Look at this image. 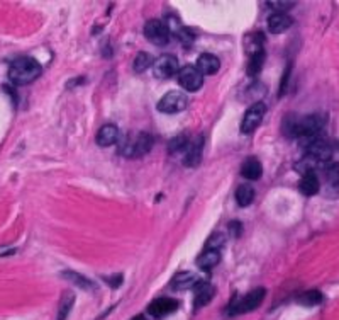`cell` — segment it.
<instances>
[{"instance_id": "cell-1", "label": "cell", "mask_w": 339, "mask_h": 320, "mask_svg": "<svg viewBox=\"0 0 339 320\" xmlns=\"http://www.w3.org/2000/svg\"><path fill=\"white\" fill-rule=\"evenodd\" d=\"M43 74V66L31 56H20L9 66V80L14 85H28Z\"/></svg>"}, {"instance_id": "cell-2", "label": "cell", "mask_w": 339, "mask_h": 320, "mask_svg": "<svg viewBox=\"0 0 339 320\" xmlns=\"http://www.w3.org/2000/svg\"><path fill=\"white\" fill-rule=\"evenodd\" d=\"M265 295H267V290H265V288H256V290L249 291L248 295L232 300V303L227 308V313L229 315H241V313L256 310V308L263 303Z\"/></svg>"}, {"instance_id": "cell-3", "label": "cell", "mask_w": 339, "mask_h": 320, "mask_svg": "<svg viewBox=\"0 0 339 320\" xmlns=\"http://www.w3.org/2000/svg\"><path fill=\"white\" fill-rule=\"evenodd\" d=\"M151 147H153V136L149 133H138V136H134L124 143L121 152L124 157L138 158L146 155L151 150Z\"/></svg>"}, {"instance_id": "cell-4", "label": "cell", "mask_w": 339, "mask_h": 320, "mask_svg": "<svg viewBox=\"0 0 339 320\" xmlns=\"http://www.w3.org/2000/svg\"><path fill=\"white\" fill-rule=\"evenodd\" d=\"M187 104H189V99H187L185 94L171 90V92H166V94L160 99L158 109L161 112H166V115H175V112L184 111Z\"/></svg>"}, {"instance_id": "cell-5", "label": "cell", "mask_w": 339, "mask_h": 320, "mask_svg": "<svg viewBox=\"0 0 339 320\" xmlns=\"http://www.w3.org/2000/svg\"><path fill=\"white\" fill-rule=\"evenodd\" d=\"M265 112H267V106H265L263 102H256V104H253L251 107H249L241 121L243 135H251V133L262 125Z\"/></svg>"}, {"instance_id": "cell-6", "label": "cell", "mask_w": 339, "mask_h": 320, "mask_svg": "<svg viewBox=\"0 0 339 320\" xmlns=\"http://www.w3.org/2000/svg\"><path fill=\"white\" fill-rule=\"evenodd\" d=\"M144 36L156 46H165L170 39V31L160 19H151L144 26Z\"/></svg>"}, {"instance_id": "cell-7", "label": "cell", "mask_w": 339, "mask_h": 320, "mask_svg": "<svg viewBox=\"0 0 339 320\" xmlns=\"http://www.w3.org/2000/svg\"><path fill=\"white\" fill-rule=\"evenodd\" d=\"M178 72V60L173 55H161L160 58L154 60L153 63V74L156 79L166 80L171 79Z\"/></svg>"}, {"instance_id": "cell-8", "label": "cell", "mask_w": 339, "mask_h": 320, "mask_svg": "<svg viewBox=\"0 0 339 320\" xmlns=\"http://www.w3.org/2000/svg\"><path fill=\"white\" fill-rule=\"evenodd\" d=\"M178 84L184 87L185 90L195 92L199 90L203 84V75L195 68V65H185L184 68L178 72Z\"/></svg>"}, {"instance_id": "cell-9", "label": "cell", "mask_w": 339, "mask_h": 320, "mask_svg": "<svg viewBox=\"0 0 339 320\" xmlns=\"http://www.w3.org/2000/svg\"><path fill=\"white\" fill-rule=\"evenodd\" d=\"M324 125H326V118L322 115H310V116L300 118L299 138H309V136L321 135Z\"/></svg>"}, {"instance_id": "cell-10", "label": "cell", "mask_w": 339, "mask_h": 320, "mask_svg": "<svg viewBox=\"0 0 339 320\" xmlns=\"http://www.w3.org/2000/svg\"><path fill=\"white\" fill-rule=\"evenodd\" d=\"M178 308V302L173 300V298H156L154 302L149 303L148 307V313L153 315L154 318H165L171 315L173 312H176Z\"/></svg>"}, {"instance_id": "cell-11", "label": "cell", "mask_w": 339, "mask_h": 320, "mask_svg": "<svg viewBox=\"0 0 339 320\" xmlns=\"http://www.w3.org/2000/svg\"><path fill=\"white\" fill-rule=\"evenodd\" d=\"M202 150H203V138L199 136L197 140H194L192 143H189L185 150V158L184 164L187 167H197L202 160Z\"/></svg>"}, {"instance_id": "cell-12", "label": "cell", "mask_w": 339, "mask_h": 320, "mask_svg": "<svg viewBox=\"0 0 339 320\" xmlns=\"http://www.w3.org/2000/svg\"><path fill=\"white\" fill-rule=\"evenodd\" d=\"M195 68L199 70L202 75H214L221 68V61H219L217 56H214L211 53H203L199 56V60H197Z\"/></svg>"}, {"instance_id": "cell-13", "label": "cell", "mask_w": 339, "mask_h": 320, "mask_svg": "<svg viewBox=\"0 0 339 320\" xmlns=\"http://www.w3.org/2000/svg\"><path fill=\"white\" fill-rule=\"evenodd\" d=\"M292 22H294V20H292L290 15H286L283 12H276L273 15H270L268 31L271 34H281V33H285V31L290 29Z\"/></svg>"}, {"instance_id": "cell-14", "label": "cell", "mask_w": 339, "mask_h": 320, "mask_svg": "<svg viewBox=\"0 0 339 320\" xmlns=\"http://www.w3.org/2000/svg\"><path fill=\"white\" fill-rule=\"evenodd\" d=\"M97 145L98 147H111L119 140V128L116 125H103L97 131Z\"/></svg>"}, {"instance_id": "cell-15", "label": "cell", "mask_w": 339, "mask_h": 320, "mask_svg": "<svg viewBox=\"0 0 339 320\" xmlns=\"http://www.w3.org/2000/svg\"><path fill=\"white\" fill-rule=\"evenodd\" d=\"M263 174V167H262V162L256 158V157H249L243 162L241 165V175L244 179H249V180H258L262 177Z\"/></svg>"}, {"instance_id": "cell-16", "label": "cell", "mask_w": 339, "mask_h": 320, "mask_svg": "<svg viewBox=\"0 0 339 320\" xmlns=\"http://www.w3.org/2000/svg\"><path fill=\"white\" fill-rule=\"evenodd\" d=\"M214 293H216V290H214L212 285H207V283H200V285L197 286V290H195V302H194L195 308L205 307L207 303L214 298Z\"/></svg>"}, {"instance_id": "cell-17", "label": "cell", "mask_w": 339, "mask_h": 320, "mask_svg": "<svg viewBox=\"0 0 339 320\" xmlns=\"http://www.w3.org/2000/svg\"><path fill=\"white\" fill-rule=\"evenodd\" d=\"M299 189H300V193L305 196H314L319 193V177H317V174L302 175V179L299 182Z\"/></svg>"}, {"instance_id": "cell-18", "label": "cell", "mask_w": 339, "mask_h": 320, "mask_svg": "<svg viewBox=\"0 0 339 320\" xmlns=\"http://www.w3.org/2000/svg\"><path fill=\"white\" fill-rule=\"evenodd\" d=\"M221 262V252L217 250H203L197 259V266L203 271H208L212 267H216Z\"/></svg>"}, {"instance_id": "cell-19", "label": "cell", "mask_w": 339, "mask_h": 320, "mask_svg": "<svg viewBox=\"0 0 339 320\" xmlns=\"http://www.w3.org/2000/svg\"><path fill=\"white\" fill-rule=\"evenodd\" d=\"M197 283H199V278L194 272H180L173 278L171 286H173V290H189V288L195 286Z\"/></svg>"}, {"instance_id": "cell-20", "label": "cell", "mask_w": 339, "mask_h": 320, "mask_svg": "<svg viewBox=\"0 0 339 320\" xmlns=\"http://www.w3.org/2000/svg\"><path fill=\"white\" fill-rule=\"evenodd\" d=\"M263 44H265V36L262 33H251L244 38V50L248 51L249 56L258 53V51H262Z\"/></svg>"}, {"instance_id": "cell-21", "label": "cell", "mask_w": 339, "mask_h": 320, "mask_svg": "<svg viewBox=\"0 0 339 320\" xmlns=\"http://www.w3.org/2000/svg\"><path fill=\"white\" fill-rule=\"evenodd\" d=\"M265 58H267V55H265V50H262V51H258V53L251 55V58H249V63H248V75H249V77L259 75V72L263 70Z\"/></svg>"}, {"instance_id": "cell-22", "label": "cell", "mask_w": 339, "mask_h": 320, "mask_svg": "<svg viewBox=\"0 0 339 320\" xmlns=\"http://www.w3.org/2000/svg\"><path fill=\"white\" fill-rule=\"evenodd\" d=\"M253 199H254V189L251 186L243 184L236 189V201L239 206H243V208L244 206H249L253 203Z\"/></svg>"}, {"instance_id": "cell-23", "label": "cell", "mask_w": 339, "mask_h": 320, "mask_svg": "<svg viewBox=\"0 0 339 320\" xmlns=\"http://www.w3.org/2000/svg\"><path fill=\"white\" fill-rule=\"evenodd\" d=\"M63 278L70 283H73V285H76L78 288H82V290H93V288H95V285H93L90 280H87V278H83L82 275H78L75 271H65Z\"/></svg>"}, {"instance_id": "cell-24", "label": "cell", "mask_w": 339, "mask_h": 320, "mask_svg": "<svg viewBox=\"0 0 339 320\" xmlns=\"http://www.w3.org/2000/svg\"><path fill=\"white\" fill-rule=\"evenodd\" d=\"M299 123H300V118H297L295 115L286 116L283 120V126H281L283 135L289 138H299Z\"/></svg>"}, {"instance_id": "cell-25", "label": "cell", "mask_w": 339, "mask_h": 320, "mask_svg": "<svg viewBox=\"0 0 339 320\" xmlns=\"http://www.w3.org/2000/svg\"><path fill=\"white\" fill-rule=\"evenodd\" d=\"M73 303H75V296H73V293L71 291L63 293V296H61V302H60L58 320H65L68 317V313H70Z\"/></svg>"}, {"instance_id": "cell-26", "label": "cell", "mask_w": 339, "mask_h": 320, "mask_svg": "<svg viewBox=\"0 0 339 320\" xmlns=\"http://www.w3.org/2000/svg\"><path fill=\"white\" fill-rule=\"evenodd\" d=\"M322 172L326 175V180L329 186H337L339 184V164L336 162H327L322 169Z\"/></svg>"}, {"instance_id": "cell-27", "label": "cell", "mask_w": 339, "mask_h": 320, "mask_svg": "<svg viewBox=\"0 0 339 320\" xmlns=\"http://www.w3.org/2000/svg\"><path fill=\"white\" fill-rule=\"evenodd\" d=\"M153 63H154L153 56H151L149 53H146V51H141V53H138V56H136V60H134V72L141 74V72L148 70Z\"/></svg>"}, {"instance_id": "cell-28", "label": "cell", "mask_w": 339, "mask_h": 320, "mask_svg": "<svg viewBox=\"0 0 339 320\" xmlns=\"http://www.w3.org/2000/svg\"><path fill=\"white\" fill-rule=\"evenodd\" d=\"M299 302L305 307H316L322 303V295L317 290H310V291H305L304 295H300Z\"/></svg>"}, {"instance_id": "cell-29", "label": "cell", "mask_w": 339, "mask_h": 320, "mask_svg": "<svg viewBox=\"0 0 339 320\" xmlns=\"http://www.w3.org/2000/svg\"><path fill=\"white\" fill-rule=\"evenodd\" d=\"M187 147H189V138H187V135H178V136L171 138L170 143H168V148H170L171 153L185 152Z\"/></svg>"}, {"instance_id": "cell-30", "label": "cell", "mask_w": 339, "mask_h": 320, "mask_svg": "<svg viewBox=\"0 0 339 320\" xmlns=\"http://www.w3.org/2000/svg\"><path fill=\"white\" fill-rule=\"evenodd\" d=\"M226 245V235L224 234H214L211 239L207 240L205 250H217L221 252L222 247Z\"/></svg>"}, {"instance_id": "cell-31", "label": "cell", "mask_w": 339, "mask_h": 320, "mask_svg": "<svg viewBox=\"0 0 339 320\" xmlns=\"http://www.w3.org/2000/svg\"><path fill=\"white\" fill-rule=\"evenodd\" d=\"M227 230H229V235L231 237H241V234H243V223L241 221H231L229 223V226H227Z\"/></svg>"}, {"instance_id": "cell-32", "label": "cell", "mask_w": 339, "mask_h": 320, "mask_svg": "<svg viewBox=\"0 0 339 320\" xmlns=\"http://www.w3.org/2000/svg\"><path fill=\"white\" fill-rule=\"evenodd\" d=\"M268 5H270V7H273V9L281 10V9H292L295 4L294 2H270Z\"/></svg>"}, {"instance_id": "cell-33", "label": "cell", "mask_w": 339, "mask_h": 320, "mask_svg": "<svg viewBox=\"0 0 339 320\" xmlns=\"http://www.w3.org/2000/svg\"><path fill=\"white\" fill-rule=\"evenodd\" d=\"M121 281H122V276H121V275H119L117 278H112V280H109V283H111L112 288H117L119 285H121Z\"/></svg>"}, {"instance_id": "cell-34", "label": "cell", "mask_w": 339, "mask_h": 320, "mask_svg": "<svg viewBox=\"0 0 339 320\" xmlns=\"http://www.w3.org/2000/svg\"><path fill=\"white\" fill-rule=\"evenodd\" d=\"M133 320H146V317H143V315H138V317H134Z\"/></svg>"}]
</instances>
